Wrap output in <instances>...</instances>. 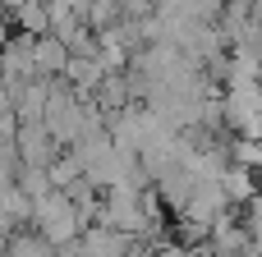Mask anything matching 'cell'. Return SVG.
I'll return each instance as SVG.
<instances>
[{
	"label": "cell",
	"instance_id": "5b68a950",
	"mask_svg": "<svg viewBox=\"0 0 262 257\" xmlns=\"http://www.w3.org/2000/svg\"><path fill=\"white\" fill-rule=\"evenodd\" d=\"M9 28H14V32H23V37H46V32H51L46 5H41V0H23V5L9 14Z\"/></svg>",
	"mask_w": 262,
	"mask_h": 257
},
{
	"label": "cell",
	"instance_id": "8992f818",
	"mask_svg": "<svg viewBox=\"0 0 262 257\" xmlns=\"http://www.w3.org/2000/svg\"><path fill=\"white\" fill-rule=\"evenodd\" d=\"M5 257H55V248L37 235V230H14L9 239H5Z\"/></svg>",
	"mask_w": 262,
	"mask_h": 257
},
{
	"label": "cell",
	"instance_id": "3957f363",
	"mask_svg": "<svg viewBox=\"0 0 262 257\" xmlns=\"http://www.w3.org/2000/svg\"><path fill=\"white\" fill-rule=\"evenodd\" d=\"M78 248L88 257H134L138 253V235H120V230H106V225H88L78 235Z\"/></svg>",
	"mask_w": 262,
	"mask_h": 257
},
{
	"label": "cell",
	"instance_id": "6da1fadb",
	"mask_svg": "<svg viewBox=\"0 0 262 257\" xmlns=\"http://www.w3.org/2000/svg\"><path fill=\"white\" fill-rule=\"evenodd\" d=\"M28 230H37V235H41L51 248H60V244H74V239L83 235V225H78V216H74V202H69L60 189H51V193L32 198Z\"/></svg>",
	"mask_w": 262,
	"mask_h": 257
},
{
	"label": "cell",
	"instance_id": "ba28073f",
	"mask_svg": "<svg viewBox=\"0 0 262 257\" xmlns=\"http://www.w3.org/2000/svg\"><path fill=\"white\" fill-rule=\"evenodd\" d=\"M14 189H18L23 198H41V193H51L41 166H18V170H14Z\"/></svg>",
	"mask_w": 262,
	"mask_h": 257
},
{
	"label": "cell",
	"instance_id": "7a4b0ae2",
	"mask_svg": "<svg viewBox=\"0 0 262 257\" xmlns=\"http://www.w3.org/2000/svg\"><path fill=\"white\" fill-rule=\"evenodd\" d=\"M64 147H55V138L41 129V124H18L14 129V156H18V166H51L55 156H60Z\"/></svg>",
	"mask_w": 262,
	"mask_h": 257
},
{
	"label": "cell",
	"instance_id": "9c48e42d",
	"mask_svg": "<svg viewBox=\"0 0 262 257\" xmlns=\"http://www.w3.org/2000/svg\"><path fill=\"white\" fill-rule=\"evenodd\" d=\"M83 170H78V161H74V152H60L51 166H46V184L51 189H64V184H74Z\"/></svg>",
	"mask_w": 262,
	"mask_h": 257
},
{
	"label": "cell",
	"instance_id": "277c9868",
	"mask_svg": "<svg viewBox=\"0 0 262 257\" xmlns=\"http://www.w3.org/2000/svg\"><path fill=\"white\" fill-rule=\"evenodd\" d=\"M64 60H69V51H64V41L60 37H32V74L37 78H60V69H64Z\"/></svg>",
	"mask_w": 262,
	"mask_h": 257
},
{
	"label": "cell",
	"instance_id": "52a82bcc",
	"mask_svg": "<svg viewBox=\"0 0 262 257\" xmlns=\"http://www.w3.org/2000/svg\"><path fill=\"white\" fill-rule=\"evenodd\" d=\"M239 225L249 235V257H262V193H253L244 207H239Z\"/></svg>",
	"mask_w": 262,
	"mask_h": 257
}]
</instances>
